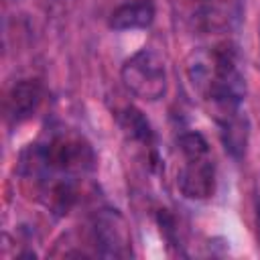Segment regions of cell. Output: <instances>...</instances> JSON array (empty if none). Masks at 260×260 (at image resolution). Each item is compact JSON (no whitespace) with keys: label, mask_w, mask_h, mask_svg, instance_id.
I'll use <instances>...</instances> for the list:
<instances>
[{"label":"cell","mask_w":260,"mask_h":260,"mask_svg":"<svg viewBox=\"0 0 260 260\" xmlns=\"http://www.w3.org/2000/svg\"><path fill=\"white\" fill-rule=\"evenodd\" d=\"M95 165L91 146L73 132H55L30 144L22 154L20 175L35 187V197L55 213H67L77 201V179Z\"/></svg>","instance_id":"1"},{"label":"cell","mask_w":260,"mask_h":260,"mask_svg":"<svg viewBox=\"0 0 260 260\" xmlns=\"http://www.w3.org/2000/svg\"><path fill=\"white\" fill-rule=\"evenodd\" d=\"M187 75L197 95L209 106L215 122L242 112L246 77L232 45L223 43L193 51L187 59Z\"/></svg>","instance_id":"2"},{"label":"cell","mask_w":260,"mask_h":260,"mask_svg":"<svg viewBox=\"0 0 260 260\" xmlns=\"http://www.w3.org/2000/svg\"><path fill=\"white\" fill-rule=\"evenodd\" d=\"M183 162L177 173V187L187 199H207L215 191V165L209 144L199 132H183L179 136Z\"/></svg>","instance_id":"3"},{"label":"cell","mask_w":260,"mask_h":260,"mask_svg":"<svg viewBox=\"0 0 260 260\" xmlns=\"http://www.w3.org/2000/svg\"><path fill=\"white\" fill-rule=\"evenodd\" d=\"M124 87L146 102H156L167 93L169 75L165 59L152 49H140L122 65Z\"/></svg>","instance_id":"4"},{"label":"cell","mask_w":260,"mask_h":260,"mask_svg":"<svg viewBox=\"0 0 260 260\" xmlns=\"http://www.w3.org/2000/svg\"><path fill=\"white\" fill-rule=\"evenodd\" d=\"M91 240L95 252L108 258L130 256V232L116 209H102L91 219Z\"/></svg>","instance_id":"5"},{"label":"cell","mask_w":260,"mask_h":260,"mask_svg":"<svg viewBox=\"0 0 260 260\" xmlns=\"http://www.w3.org/2000/svg\"><path fill=\"white\" fill-rule=\"evenodd\" d=\"M181 18L201 32L223 28L230 20V0H179Z\"/></svg>","instance_id":"6"},{"label":"cell","mask_w":260,"mask_h":260,"mask_svg":"<svg viewBox=\"0 0 260 260\" xmlns=\"http://www.w3.org/2000/svg\"><path fill=\"white\" fill-rule=\"evenodd\" d=\"M43 102V87L37 79H20L14 83L6 95V116L10 122L18 124L28 120Z\"/></svg>","instance_id":"7"},{"label":"cell","mask_w":260,"mask_h":260,"mask_svg":"<svg viewBox=\"0 0 260 260\" xmlns=\"http://www.w3.org/2000/svg\"><path fill=\"white\" fill-rule=\"evenodd\" d=\"M152 20H154L152 0H128L118 8H114L108 24L114 30H138L150 26Z\"/></svg>","instance_id":"8"},{"label":"cell","mask_w":260,"mask_h":260,"mask_svg":"<svg viewBox=\"0 0 260 260\" xmlns=\"http://www.w3.org/2000/svg\"><path fill=\"white\" fill-rule=\"evenodd\" d=\"M219 124V132H221V140L225 144V148L230 150L232 156L240 158L246 150L248 144V120L242 112L232 114L228 118L217 120Z\"/></svg>","instance_id":"9"},{"label":"cell","mask_w":260,"mask_h":260,"mask_svg":"<svg viewBox=\"0 0 260 260\" xmlns=\"http://www.w3.org/2000/svg\"><path fill=\"white\" fill-rule=\"evenodd\" d=\"M120 124H122V130L132 138V140H138V142H150L152 140V130H150V124L146 122V118L134 110V108H126L120 116Z\"/></svg>","instance_id":"10"},{"label":"cell","mask_w":260,"mask_h":260,"mask_svg":"<svg viewBox=\"0 0 260 260\" xmlns=\"http://www.w3.org/2000/svg\"><path fill=\"white\" fill-rule=\"evenodd\" d=\"M258 225H260V193H258Z\"/></svg>","instance_id":"11"}]
</instances>
